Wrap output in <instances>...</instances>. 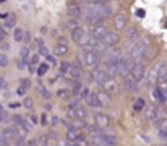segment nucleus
Instances as JSON below:
<instances>
[{
    "label": "nucleus",
    "mask_w": 167,
    "mask_h": 146,
    "mask_svg": "<svg viewBox=\"0 0 167 146\" xmlns=\"http://www.w3.org/2000/svg\"><path fill=\"white\" fill-rule=\"evenodd\" d=\"M29 84H31V83H29V80H28V78H23V80H21V84H20V86H23V88L26 89V88H29Z\"/></svg>",
    "instance_id": "nucleus-48"
},
{
    "label": "nucleus",
    "mask_w": 167,
    "mask_h": 146,
    "mask_svg": "<svg viewBox=\"0 0 167 146\" xmlns=\"http://www.w3.org/2000/svg\"><path fill=\"white\" fill-rule=\"evenodd\" d=\"M16 91H18V96H25V93H26V89H25V88H23V86H20V88H18V89H16Z\"/></svg>",
    "instance_id": "nucleus-53"
},
{
    "label": "nucleus",
    "mask_w": 167,
    "mask_h": 146,
    "mask_svg": "<svg viewBox=\"0 0 167 146\" xmlns=\"http://www.w3.org/2000/svg\"><path fill=\"white\" fill-rule=\"evenodd\" d=\"M7 146H8V144H7Z\"/></svg>",
    "instance_id": "nucleus-61"
},
{
    "label": "nucleus",
    "mask_w": 167,
    "mask_h": 146,
    "mask_svg": "<svg viewBox=\"0 0 167 146\" xmlns=\"http://www.w3.org/2000/svg\"><path fill=\"white\" fill-rule=\"evenodd\" d=\"M0 135H2L3 141L10 143V141H13V140H16V138H18V128H16V127H7V128L3 130Z\"/></svg>",
    "instance_id": "nucleus-11"
},
{
    "label": "nucleus",
    "mask_w": 167,
    "mask_h": 146,
    "mask_svg": "<svg viewBox=\"0 0 167 146\" xmlns=\"http://www.w3.org/2000/svg\"><path fill=\"white\" fill-rule=\"evenodd\" d=\"M152 97H154L156 101H159V102L165 101V94H164V91H162L161 88H154V89H152Z\"/></svg>",
    "instance_id": "nucleus-29"
},
{
    "label": "nucleus",
    "mask_w": 167,
    "mask_h": 146,
    "mask_svg": "<svg viewBox=\"0 0 167 146\" xmlns=\"http://www.w3.org/2000/svg\"><path fill=\"white\" fill-rule=\"evenodd\" d=\"M86 104L89 107H93V109H102V102L101 99L97 97V93H89V96L86 97Z\"/></svg>",
    "instance_id": "nucleus-14"
},
{
    "label": "nucleus",
    "mask_w": 167,
    "mask_h": 146,
    "mask_svg": "<svg viewBox=\"0 0 167 146\" xmlns=\"http://www.w3.org/2000/svg\"><path fill=\"white\" fill-rule=\"evenodd\" d=\"M159 83H162L164 86H167V67L162 68V72L159 75Z\"/></svg>",
    "instance_id": "nucleus-38"
},
{
    "label": "nucleus",
    "mask_w": 167,
    "mask_h": 146,
    "mask_svg": "<svg viewBox=\"0 0 167 146\" xmlns=\"http://www.w3.org/2000/svg\"><path fill=\"white\" fill-rule=\"evenodd\" d=\"M93 10L97 13V16L104 20V18H107L111 15V8H109V3H91Z\"/></svg>",
    "instance_id": "nucleus-7"
},
{
    "label": "nucleus",
    "mask_w": 167,
    "mask_h": 146,
    "mask_svg": "<svg viewBox=\"0 0 167 146\" xmlns=\"http://www.w3.org/2000/svg\"><path fill=\"white\" fill-rule=\"evenodd\" d=\"M107 34H109V29H107V26L104 25V23L94 25L93 29H91V36L94 37V39H97V41H102Z\"/></svg>",
    "instance_id": "nucleus-5"
},
{
    "label": "nucleus",
    "mask_w": 167,
    "mask_h": 146,
    "mask_svg": "<svg viewBox=\"0 0 167 146\" xmlns=\"http://www.w3.org/2000/svg\"><path fill=\"white\" fill-rule=\"evenodd\" d=\"M93 78H94V81L99 83V84H106L109 80H111L107 70L106 68H101V67H97V68L93 70Z\"/></svg>",
    "instance_id": "nucleus-4"
},
{
    "label": "nucleus",
    "mask_w": 167,
    "mask_h": 146,
    "mask_svg": "<svg viewBox=\"0 0 167 146\" xmlns=\"http://www.w3.org/2000/svg\"><path fill=\"white\" fill-rule=\"evenodd\" d=\"M102 55H104V60L107 63L117 62V60H120V49H117V47H107V50Z\"/></svg>",
    "instance_id": "nucleus-8"
},
{
    "label": "nucleus",
    "mask_w": 167,
    "mask_h": 146,
    "mask_svg": "<svg viewBox=\"0 0 167 146\" xmlns=\"http://www.w3.org/2000/svg\"><path fill=\"white\" fill-rule=\"evenodd\" d=\"M0 122H8V114H7V110H5V107L3 106H0Z\"/></svg>",
    "instance_id": "nucleus-43"
},
{
    "label": "nucleus",
    "mask_w": 167,
    "mask_h": 146,
    "mask_svg": "<svg viewBox=\"0 0 167 146\" xmlns=\"http://www.w3.org/2000/svg\"><path fill=\"white\" fill-rule=\"evenodd\" d=\"M71 146H89V143H88V140L81 138V140H78V141H75Z\"/></svg>",
    "instance_id": "nucleus-46"
},
{
    "label": "nucleus",
    "mask_w": 167,
    "mask_h": 146,
    "mask_svg": "<svg viewBox=\"0 0 167 146\" xmlns=\"http://www.w3.org/2000/svg\"><path fill=\"white\" fill-rule=\"evenodd\" d=\"M107 0H93V3H106Z\"/></svg>",
    "instance_id": "nucleus-59"
},
{
    "label": "nucleus",
    "mask_w": 167,
    "mask_h": 146,
    "mask_svg": "<svg viewBox=\"0 0 167 146\" xmlns=\"http://www.w3.org/2000/svg\"><path fill=\"white\" fill-rule=\"evenodd\" d=\"M8 16H10V13H2V15H0V20H2V21H5Z\"/></svg>",
    "instance_id": "nucleus-55"
},
{
    "label": "nucleus",
    "mask_w": 167,
    "mask_h": 146,
    "mask_svg": "<svg viewBox=\"0 0 167 146\" xmlns=\"http://www.w3.org/2000/svg\"><path fill=\"white\" fill-rule=\"evenodd\" d=\"M46 60H47V63H50V65H57V59L54 57V55H47Z\"/></svg>",
    "instance_id": "nucleus-47"
},
{
    "label": "nucleus",
    "mask_w": 167,
    "mask_h": 146,
    "mask_svg": "<svg viewBox=\"0 0 167 146\" xmlns=\"http://www.w3.org/2000/svg\"><path fill=\"white\" fill-rule=\"evenodd\" d=\"M102 42L107 47H117V44L120 42V39H118V34H115V32H109V34L102 39Z\"/></svg>",
    "instance_id": "nucleus-19"
},
{
    "label": "nucleus",
    "mask_w": 167,
    "mask_h": 146,
    "mask_svg": "<svg viewBox=\"0 0 167 146\" xmlns=\"http://www.w3.org/2000/svg\"><path fill=\"white\" fill-rule=\"evenodd\" d=\"M106 70H107V73H109V76H115V75H118V60L117 62H111V63H107V67H106Z\"/></svg>",
    "instance_id": "nucleus-26"
},
{
    "label": "nucleus",
    "mask_w": 167,
    "mask_h": 146,
    "mask_svg": "<svg viewBox=\"0 0 167 146\" xmlns=\"http://www.w3.org/2000/svg\"><path fill=\"white\" fill-rule=\"evenodd\" d=\"M37 144V140H31L29 143H28V146H36Z\"/></svg>",
    "instance_id": "nucleus-58"
},
{
    "label": "nucleus",
    "mask_w": 167,
    "mask_h": 146,
    "mask_svg": "<svg viewBox=\"0 0 167 146\" xmlns=\"http://www.w3.org/2000/svg\"><path fill=\"white\" fill-rule=\"evenodd\" d=\"M65 138L68 140L70 143H75V141L84 138V136H83V133H81V130H76V128L68 127V130H66V133H65Z\"/></svg>",
    "instance_id": "nucleus-13"
},
{
    "label": "nucleus",
    "mask_w": 167,
    "mask_h": 146,
    "mask_svg": "<svg viewBox=\"0 0 167 146\" xmlns=\"http://www.w3.org/2000/svg\"><path fill=\"white\" fill-rule=\"evenodd\" d=\"M47 72H49V63H39V65H37L36 73L39 75V76H44Z\"/></svg>",
    "instance_id": "nucleus-36"
},
{
    "label": "nucleus",
    "mask_w": 167,
    "mask_h": 146,
    "mask_svg": "<svg viewBox=\"0 0 167 146\" xmlns=\"http://www.w3.org/2000/svg\"><path fill=\"white\" fill-rule=\"evenodd\" d=\"M37 50H39V55H42V57H47V55H50L49 54V50H47V47H46V44H44V41L42 39H39L37 41Z\"/></svg>",
    "instance_id": "nucleus-31"
},
{
    "label": "nucleus",
    "mask_w": 167,
    "mask_h": 146,
    "mask_svg": "<svg viewBox=\"0 0 167 146\" xmlns=\"http://www.w3.org/2000/svg\"><path fill=\"white\" fill-rule=\"evenodd\" d=\"M81 89H83V84H81L80 81H76V83L73 84V88H71V94H75V96H78Z\"/></svg>",
    "instance_id": "nucleus-41"
},
{
    "label": "nucleus",
    "mask_w": 167,
    "mask_h": 146,
    "mask_svg": "<svg viewBox=\"0 0 167 146\" xmlns=\"http://www.w3.org/2000/svg\"><path fill=\"white\" fill-rule=\"evenodd\" d=\"M23 41H25V42H29L31 41V34H29V32H25V39H23Z\"/></svg>",
    "instance_id": "nucleus-56"
},
{
    "label": "nucleus",
    "mask_w": 167,
    "mask_h": 146,
    "mask_svg": "<svg viewBox=\"0 0 167 146\" xmlns=\"http://www.w3.org/2000/svg\"><path fill=\"white\" fill-rule=\"evenodd\" d=\"M41 124L42 125H47V117L46 115H41Z\"/></svg>",
    "instance_id": "nucleus-57"
},
{
    "label": "nucleus",
    "mask_w": 167,
    "mask_h": 146,
    "mask_svg": "<svg viewBox=\"0 0 167 146\" xmlns=\"http://www.w3.org/2000/svg\"><path fill=\"white\" fill-rule=\"evenodd\" d=\"M154 55H156V49H149V47H148L146 52H145V59H152Z\"/></svg>",
    "instance_id": "nucleus-45"
},
{
    "label": "nucleus",
    "mask_w": 167,
    "mask_h": 146,
    "mask_svg": "<svg viewBox=\"0 0 167 146\" xmlns=\"http://www.w3.org/2000/svg\"><path fill=\"white\" fill-rule=\"evenodd\" d=\"M39 91L42 93V97H44V99H49V97H50V93L47 91L46 86H44V84H41V83H39Z\"/></svg>",
    "instance_id": "nucleus-44"
},
{
    "label": "nucleus",
    "mask_w": 167,
    "mask_h": 146,
    "mask_svg": "<svg viewBox=\"0 0 167 146\" xmlns=\"http://www.w3.org/2000/svg\"><path fill=\"white\" fill-rule=\"evenodd\" d=\"M7 88V80L0 76V89H5Z\"/></svg>",
    "instance_id": "nucleus-49"
},
{
    "label": "nucleus",
    "mask_w": 167,
    "mask_h": 146,
    "mask_svg": "<svg viewBox=\"0 0 167 146\" xmlns=\"http://www.w3.org/2000/svg\"><path fill=\"white\" fill-rule=\"evenodd\" d=\"M162 68H164V63L162 62H156L152 67L149 68V72H148V83L152 84V83H157L159 81V75L162 72Z\"/></svg>",
    "instance_id": "nucleus-3"
},
{
    "label": "nucleus",
    "mask_w": 167,
    "mask_h": 146,
    "mask_svg": "<svg viewBox=\"0 0 167 146\" xmlns=\"http://www.w3.org/2000/svg\"><path fill=\"white\" fill-rule=\"evenodd\" d=\"M15 25H16V18L10 15L5 21H3V26H2V28L7 31V29H12V28H15Z\"/></svg>",
    "instance_id": "nucleus-30"
},
{
    "label": "nucleus",
    "mask_w": 167,
    "mask_h": 146,
    "mask_svg": "<svg viewBox=\"0 0 167 146\" xmlns=\"http://www.w3.org/2000/svg\"><path fill=\"white\" fill-rule=\"evenodd\" d=\"M157 130H159V136H167V119H162L157 125Z\"/></svg>",
    "instance_id": "nucleus-33"
},
{
    "label": "nucleus",
    "mask_w": 167,
    "mask_h": 146,
    "mask_svg": "<svg viewBox=\"0 0 167 146\" xmlns=\"http://www.w3.org/2000/svg\"><path fill=\"white\" fill-rule=\"evenodd\" d=\"M157 115H159V109L156 106H146V109H145L146 120H156Z\"/></svg>",
    "instance_id": "nucleus-20"
},
{
    "label": "nucleus",
    "mask_w": 167,
    "mask_h": 146,
    "mask_svg": "<svg viewBox=\"0 0 167 146\" xmlns=\"http://www.w3.org/2000/svg\"><path fill=\"white\" fill-rule=\"evenodd\" d=\"M26 146H28V144H26Z\"/></svg>",
    "instance_id": "nucleus-60"
},
{
    "label": "nucleus",
    "mask_w": 167,
    "mask_h": 146,
    "mask_svg": "<svg viewBox=\"0 0 167 146\" xmlns=\"http://www.w3.org/2000/svg\"><path fill=\"white\" fill-rule=\"evenodd\" d=\"M93 119H94L96 127H99V128H107V127L111 125V117L107 114H104V112H96Z\"/></svg>",
    "instance_id": "nucleus-6"
},
{
    "label": "nucleus",
    "mask_w": 167,
    "mask_h": 146,
    "mask_svg": "<svg viewBox=\"0 0 167 146\" xmlns=\"http://www.w3.org/2000/svg\"><path fill=\"white\" fill-rule=\"evenodd\" d=\"M125 37H127L128 42H135V41H138V37H140V31H138V28L133 26V28H130V29H127Z\"/></svg>",
    "instance_id": "nucleus-23"
},
{
    "label": "nucleus",
    "mask_w": 167,
    "mask_h": 146,
    "mask_svg": "<svg viewBox=\"0 0 167 146\" xmlns=\"http://www.w3.org/2000/svg\"><path fill=\"white\" fill-rule=\"evenodd\" d=\"M97 97L101 99L102 106L111 104V94H109V93H106V91H101V93H97Z\"/></svg>",
    "instance_id": "nucleus-34"
},
{
    "label": "nucleus",
    "mask_w": 167,
    "mask_h": 146,
    "mask_svg": "<svg viewBox=\"0 0 167 146\" xmlns=\"http://www.w3.org/2000/svg\"><path fill=\"white\" fill-rule=\"evenodd\" d=\"M13 122H15V125L23 131V133H28V131H29V122H28L25 117L15 115V117H13Z\"/></svg>",
    "instance_id": "nucleus-15"
},
{
    "label": "nucleus",
    "mask_w": 167,
    "mask_h": 146,
    "mask_svg": "<svg viewBox=\"0 0 167 146\" xmlns=\"http://www.w3.org/2000/svg\"><path fill=\"white\" fill-rule=\"evenodd\" d=\"M101 136L107 141L109 144H112V146H115L117 141H118V140H117V135L114 133V131H106V128L101 130Z\"/></svg>",
    "instance_id": "nucleus-21"
},
{
    "label": "nucleus",
    "mask_w": 167,
    "mask_h": 146,
    "mask_svg": "<svg viewBox=\"0 0 167 146\" xmlns=\"http://www.w3.org/2000/svg\"><path fill=\"white\" fill-rule=\"evenodd\" d=\"M146 49H148V41H140L130 49V54L128 55H130V59L136 63V62H140V60L145 57Z\"/></svg>",
    "instance_id": "nucleus-2"
},
{
    "label": "nucleus",
    "mask_w": 167,
    "mask_h": 146,
    "mask_svg": "<svg viewBox=\"0 0 167 146\" xmlns=\"http://www.w3.org/2000/svg\"><path fill=\"white\" fill-rule=\"evenodd\" d=\"M83 37H84V29L81 26L75 28V29L71 31V39H73V42H76V44H81Z\"/></svg>",
    "instance_id": "nucleus-22"
},
{
    "label": "nucleus",
    "mask_w": 167,
    "mask_h": 146,
    "mask_svg": "<svg viewBox=\"0 0 167 146\" xmlns=\"http://www.w3.org/2000/svg\"><path fill=\"white\" fill-rule=\"evenodd\" d=\"M28 120H29L31 125H36V124H37V117H36V115H29V119H28Z\"/></svg>",
    "instance_id": "nucleus-50"
},
{
    "label": "nucleus",
    "mask_w": 167,
    "mask_h": 146,
    "mask_svg": "<svg viewBox=\"0 0 167 146\" xmlns=\"http://www.w3.org/2000/svg\"><path fill=\"white\" fill-rule=\"evenodd\" d=\"M13 39H15V42H23V39H25V31L21 28H15L13 29Z\"/></svg>",
    "instance_id": "nucleus-32"
},
{
    "label": "nucleus",
    "mask_w": 167,
    "mask_h": 146,
    "mask_svg": "<svg viewBox=\"0 0 167 146\" xmlns=\"http://www.w3.org/2000/svg\"><path fill=\"white\" fill-rule=\"evenodd\" d=\"M81 75H83L81 68L78 67V65L71 63V68H70V75H68V78H71V80H78V78H81Z\"/></svg>",
    "instance_id": "nucleus-24"
},
{
    "label": "nucleus",
    "mask_w": 167,
    "mask_h": 146,
    "mask_svg": "<svg viewBox=\"0 0 167 146\" xmlns=\"http://www.w3.org/2000/svg\"><path fill=\"white\" fill-rule=\"evenodd\" d=\"M70 127L71 128H76V130H83V128L88 127V122H86V119H75L70 124Z\"/></svg>",
    "instance_id": "nucleus-25"
},
{
    "label": "nucleus",
    "mask_w": 167,
    "mask_h": 146,
    "mask_svg": "<svg viewBox=\"0 0 167 146\" xmlns=\"http://www.w3.org/2000/svg\"><path fill=\"white\" fill-rule=\"evenodd\" d=\"M136 16L143 18V16H145V10H141V8H140V10H136Z\"/></svg>",
    "instance_id": "nucleus-54"
},
{
    "label": "nucleus",
    "mask_w": 167,
    "mask_h": 146,
    "mask_svg": "<svg viewBox=\"0 0 167 146\" xmlns=\"http://www.w3.org/2000/svg\"><path fill=\"white\" fill-rule=\"evenodd\" d=\"M39 63V54H32L29 55V60H28V67H29L31 72H34V67Z\"/></svg>",
    "instance_id": "nucleus-28"
},
{
    "label": "nucleus",
    "mask_w": 167,
    "mask_h": 146,
    "mask_svg": "<svg viewBox=\"0 0 167 146\" xmlns=\"http://www.w3.org/2000/svg\"><path fill=\"white\" fill-rule=\"evenodd\" d=\"M89 93H91V91H89V88L83 86V89H81L80 94H78V97H80V99H84V101H86V97L89 96Z\"/></svg>",
    "instance_id": "nucleus-42"
},
{
    "label": "nucleus",
    "mask_w": 167,
    "mask_h": 146,
    "mask_svg": "<svg viewBox=\"0 0 167 146\" xmlns=\"http://www.w3.org/2000/svg\"><path fill=\"white\" fill-rule=\"evenodd\" d=\"M118 89H120V84H118V81H117L115 78H111L106 84H104V91L109 93L111 96H115V94H118Z\"/></svg>",
    "instance_id": "nucleus-12"
},
{
    "label": "nucleus",
    "mask_w": 167,
    "mask_h": 146,
    "mask_svg": "<svg viewBox=\"0 0 167 146\" xmlns=\"http://www.w3.org/2000/svg\"><path fill=\"white\" fill-rule=\"evenodd\" d=\"M130 73H131V76L136 80L138 83L141 81L143 78H145V73H146V68H145V65H143L141 62H136L135 65L131 67V70H130Z\"/></svg>",
    "instance_id": "nucleus-9"
},
{
    "label": "nucleus",
    "mask_w": 167,
    "mask_h": 146,
    "mask_svg": "<svg viewBox=\"0 0 167 146\" xmlns=\"http://www.w3.org/2000/svg\"><path fill=\"white\" fill-rule=\"evenodd\" d=\"M65 94H68V91H66V89H59V91H57V96H59V97H63Z\"/></svg>",
    "instance_id": "nucleus-51"
},
{
    "label": "nucleus",
    "mask_w": 167,
    "mask_h": 146,
    "mask_svg": "<svg viewBox=\"0 0 167 146\" xmlns=\"http://www.w3.org/2000/svg\"><path fill=\"white\" fill-rule=\"evenodd\" d=\"M66 12H68V16H70V18L80 20L83 8L80 7V3H78V2H70V3H68V8H66Z\"/></svg>",
    "instance_id": "nucleus-10"
},
{
    "label": "nucleus",
    "mask_w": 167,
    "mask_h": 146,
    "mask_svg": "<svg viewBox=\"0 0 167 146\" xmlns=\"http://www.w3.org/2000/svg\"><path fill=\"white\" fill-rule=\"evenodd\" d=\"M54 52H55V55H66V52H68V42L65 39H59V42L54 47Z\"/></svg>",
    "instance_id": "nucleus-17"
},
{
    "label": "nucleus",
    "mask_w": 167,
    "mask_h": 146,
    "mask_svg": "<svg viewBox=\"0 0 167 146\" xmlns=\"http://www.w3.org/2000/svg\"><path fill=\"white\" fill-rule=\"evenodd\" d=\"M60 73L65 75V76H68L70 75V68H71V63L70 62H60Z\"/></svg>",
    "instance_id": "nucleus-35"
},
{
    "label": "nucleus",
    "mask_w": 167,
    "mask_h": 146,
    "mask_svg": "<svg viewBox=\"0 0 167 146\" xmlns=\"http://www.w3.org/2000/svg\"><path fill=\"white\" fill-rule=\"evenodd\" d=\"M81 55V62L83 65L89 70H94L99 67V62H101V55H97L96 52H89V50H83L80 54Z\"/></svg>",
    "instance_id": "nucleus-1"
},
{
    "label": "nucleus",
    "mask_w": 167,
    "mask_h": 146,
    "mask_svg": "<svg viewBox=\"0 0 167 146\" xmlns=\"http://www.w3.org/2000/svg\"><path fill=\"white\" fill-rule=\"evenodd\" d=\"M10 63V59H8L7 54L0 52V67H7V65Z\"/></svg>",
    "instance_id": "nucleus-40"
},
{
    "label": "nucleus",
    "mask_w": 167,
    "mask_h": 146,
    "mask_svg": "<svg viewBox=\"0 0 167 146\" xmlns=\"http://www.w3.org/2000/svg\"><path fill=\"white\" fill-rule=\"evenodd\" d=\"M146 109V102L143 97H138V99L133 102V110L135 112H141V110H145Z\"/></svg>",
    "instance_id": "nucleus-27"
},
{
    "label": "nucleus",
    "mask_w": 167,
    "mask_h": 146,
    "mask_svg": "<svg viewBox=\"0 0 167 146\" xmlns=\"http://www.w3.org/2000/svg\"><path fill=\"white\" fill-rule=\"evenodd\" d=\"M114 26L115 29H123L127 26V15L125 13H115L114 16Z\"/></svg>",
    "instance_id": "nucleus-18"
},
{
    "label": "nucleus",
    "mask_w": 167,
    "mask_h": 146,
    "mask_svg": "<svg viewBox=\"0 0 167 146\" xmlns=\"http://www.w3.org/2000/svg\"><path fill=\"white\" fill-rule=\"evenodd\" d=\"M80 26V20H75V18H70L68 21H66V28H70L71 31L75 29V28Z\"/></svg>",
    "instance_id": "nucleus-37"
},
{
    "label": "nucleus",
    "mask_w": 167,
    "mask_h": 146,
    "mask_svg": "<svg viewBox=\"0 0 167 146\" xmlns=\"http://www.w3.org/2000/svg\"><path fill=\"white\" fill-rule=\"evenodd\" d=\"M25 107H26V109H31V107H32V101L31 99H25Z\"/></svg>",
    "instance_id": "nucleus-52"
},
{
    "label": "nucleus",
    "mask_w": 167,
    "mask_h": 146,
    "mask_svg": "<svg viewBox=\"0 0 167 146\" xmlns=\"http://www.w3.org/2000/svg\"><path fill=\"white\" fill-rule=\"evenodd\" d=\"M20 55H21V60L28 62V59H29V47H28V46L23 47V49H21V52H20Z\"/></svg>",
    "instance_id": "nucleus-39"
},
{
    "label": "nucleus",
    "mask_w": 167,
    "mask_h": 146,
    "mask_svg": "<svg viewBox=\"0 0 167 146\" xmlns=\"http://www.w3.org/2000/svg\"><path fill=\"white\" fill-rule=\"evenodd\" d=\"M122 84H123V88H125L127 91H130V93H133V91H136V89H138V81L131 76V75H130V76L123 78Z\"/></svg>",
    "instance_id": "nucleus-16"
}]
</instances>
